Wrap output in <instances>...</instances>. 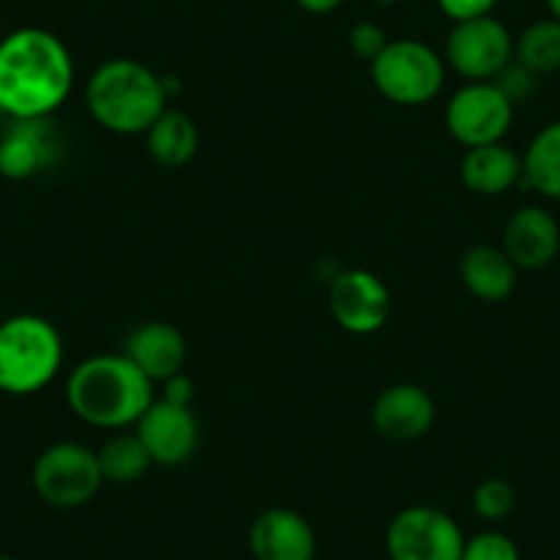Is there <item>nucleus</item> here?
I'll return each mask as SVG.
<instances>
[{
    "label": "nucleus",
    "instance_id": "f257e3e1",
    "mask_svg": "<svg viewBox=\"0 0 560 560\" xmlns=\"http://www.w3.org/2000/svg\"><path fill=\"white\" fill-rule=\"evenodd\" d=\"M74 61L45 28H20L0 39V113L12 121L50 118L69 100Z\"/></svg>",
    "mask_w": 560,
    "mask_h": 560
},
{
    "label": "nucleus",
    "instance_id": "f03ea898",
    "mask_svg": "<svg viewBox=\"0 0 560 560\" xmlns=\"http://www.w3.org/2000/svg\"><path fill=\"white\" fill-rule=\"evenodd\" d=\"M69 409L83 423L107 432L138 423L154 401L152 382L127 354H94L72 369L67 380Z\"/></svg>",
    "mask_w": 560,
    "mask_h": 560
},
{
    "label": "nucleus",
    "instance_id": "7ed1b4c3",
    "mask_svg": "<svg viewBox=\"0 0 560 560\" xmlns=\"http://www.w3.org/2000/svg\"><path fill=\"white\" fill-rule=\"evenodd\" d=\"M91 118L113 135H147L168 107V89L147 63L110 58L91 72L85 83Z\"/></svg>",
    "mask_w": 560,
    "mask_h": 560
},
{
    "label": "nucleus",
    "instance_id": "20e7f679",
    "mask_svg": "<svg viewBox=\"0 0 560 560\" xmlns=\"http://www.w3.org/2000/svg\"><path fill=\"white\" fill-rule=\"evenodd\" d=\"M63 363L61 332L36 314L0 322V390L34 396L58 376Z\"/></svg>",
    "mask_w": 560,
    "mask_h": 560
},
{
    "label": "nucleus",
    "instance_id": "39448f33",
    "mask_svg": "<svg viewBox=\"0 0 560 560\" xmlns=\"http://www.w3.org/2000/svg\"><path fill=\"white\" fill-rule=\"evenodd\" d=\"M371 80L393 105H427L445 85V58L427 42L390 39L371 61Z\"/></svg>",
    "mask_w": 560,
    "mask_h": 560
},
{
    "label": "nucleus",
    "instance_id": "423d86ee",
    "mask_svg": "<svg viewBox=\"0 0 560 560\" xmlns=\"http://www.w3.org/2000/svg\"><path fill=\"white\" fill-rule=\"evenodd\" d=\"M31 483L42 503L72 511L89 505L105 478H102L96 451H91L89 445L56 443L36 456Z\"/></svg>",
    "mask_w": 560,
    "mask_h": 560
},
{
    "label": "nucleus",
    "instance_id": "0eeeda50",
    "mask_svg": "<svg viewBox=\"0 0 560 560\" xmlns=\"http://www.w3.org/2000/svg\"><path fill=\"white\" fill-rule=\"evenodd\" d=\"M385 549L390 560H462L465 533L434 505H409L387 525Z\"/></svg>",
    "mask_w": 560,
    "mask_h": 560
},
{
    "label": "nucleus",
    "instance_id": "6e6552de",
    "mask_svg": "<svg viewBox=\"0 0 560 560\" xmlns=\"http://www.w3.org/2000/svg\"><path fill=\"white\" fill-rule=\"evenodd\" d=\"M511 61L514 36L492 14L470 23H456L445 39V67L470 83H492Z\"/></svg>",
    "mask_w": 560,
    "mask_h": 560
},
{
    "label": "nucleus",
    "instance_id": "1a4fd4ad",
    "mask_svg": "<svg viewBox=\"0 0 560 560\" xmlns=\"http://www.w3.org/2000/svg\"><path fill=\"white\" fill-rule=\"evenodd\" d=\"M514 121V102L494 83H467L445 105V129L465 149L500 143Z\"/></svg>",
    "mask_w": 560,
    "mask_h": 560
},
{
    "label": "nucleus",
    "instance_id": "9d476101",
    "mask_svg": "<svg viewBox=\"0 0 560 560\" xmlns=\"http://www.w3.org/2000/svg\"><path fill=\"white\" fill-rule=\"evenodd\" d=\"M330 314L341 330L371 336L390 319V289L369 269H343L330 280Z\"/></svg>",
    "mask_w": 560,
    "mask_h": 560
},
{
    "label": "nucleus",
    "instance_id": "9b49d317",
    "mask_svg": "<svg viewBox=\"0 0 560 560\" xmlns=\"http://www.w3.org/2000/svg\"><path fill=\"white\" fill-rule=\"evenodd\" d=\"M135 432L143 440L154 465L163 467H179L190 462L201 438L192 409L171 404L165 398L149 404L147 412L135 423Z\"/></svg>",
    "mask_w": 560,
    "mask_h": 560
},
{
    "label": "nucleus",
    "instance_id": "f8f14e48",
    "mask_svg": "<svg viewBox=\"0 0 560 560\" xmlns=\"http://www.w3.org/2000/svg\"><path fill=\"white\" fill-rule=\"evenodd\" d=\"M434 415H438V407L429 390L412 382H398L376 396L371 423L390 443H412L429 434Z\"/></svg>",
    "mask_w": 560,
    "mask_h": 560
},
{
    "label": "nucleus",
    "instance_id": "ddd939ff",
    "mask_svg": "<svg viewBox=\"0 0 560 560\" xmlns=\"http://www.w3.org/2000/svg\"><path fill=\"white\" fill-rule=\"evenodd\" d=\"M253 560H314L316 533L303 514L292 509H267L247 530Z\"/></svg>",
    "mask_w": 560,
    "mask_h": 560
},
{
    "label": "nucleus",
    "instance_id": "4468645a",
    "mask_svg": "<svg viewBox=\"0 0 560 560\" xmlns=\"http://www.w3.org/2000/svg\"><path fill=\"white\" fill-rule=\"evenodd\" d=\"M503 250L516 269L549 267L560 250V225L547 209L522 207L509 218L503 229Z\"/></svg>",
    "mask_w": 560,
    "mask_h": 560
},
{
    "label": "nucleus",
    "instance_id": "2eb2a0df",
    "mask_svg": "<svg viewBox=\"0 0 560 560\" xmlns=\"http://www.w3.org/2000/svg\"><path fill=\"white\" fill-rule=\"evenodd\" d=\"M58 138L50 118H25L12 121L0 135V176L25 182L45 171L56 160Z\"/></svg>",
    "mask_w": 560,
    "mask_h": 560
},
{
    "label": "nucleus",
    "instance_id": "dca6fc26",
    "mask_svg": "<svg viewBox=\"0 0 560 560\" xmlns=\"http://www.w3.org/2000/svg\"><path fill=\"white\" fill-rule=\"evenodd\" d=\"M124 354L138 365L140 374L152 385L154 382L163 385L165 380L185 371L187 341L179 327L168 325V322H147L129 332Z\"/></svg>",
    "mask_w": 560,
    "mask_h": 560
},
{
    "label": "nucleus",
    "instance_id": "f3484780",
    "mask_svg": "<svg viewBox=\"0 0 560 560\" xmlns=\"http://www.w3.org/2000/svg\"><path fill=\"white\" fill-rule=\"evenodd\" d=\"M459 179L476 196H503L522 182V158L514 149L505 147L503 140L489 147L467 149L459 163Z\"/></svg>",
    "mask_w": 560,
    "mask_h": 560
},
{
    "label": "nucleus",
    "instance_id": "a211bd4d",
    "mask_svg": "<svg viewBox=\"0 0 560 560\" xmlns=\"http://www.w3.org/2000/svg\"><path fill=\"white\" fill-rule=\"evenodd\" d=\"M462 283L472 298L483 300V303H500V300L511 298L516 289V272L503 247L494 245H476L462 256L459 264Z\"/></svg>",
    "mask_w": 560,
    "mask_h": 560
},
{
    "label": "nucleus",
    "instance_id": "6ab92c4d",
    "mask_svg": "<svg viewBox=\"0 0 560 560\" xmlns=\"http://www.w3.org/2000/svg\"><path fill=\"white\" fill-rule=\"evenodd\" d=\"M147 149L163 168H185L198 152V127L185 110L165 107L163 116L149 127Z\"/></svg>",
    "mask_w": 560,
    "mask_h": 560
},
{
    "label": "nucleus",
    "instance_id": "aec40b11",
    "mask_svg": "<svg viewBox=\"0 0 560 560\" xmlns=\"http://www.w3.org/2000/svg\"><path fill=\"white\" fill-rule=\"evenodd\" d=\"M522 182L533 192L560 201V121L547 124L522 158Z\"/></svg>",
    "mask_w": 560,
    "mask_h": 560
},
{
    "label": "nucleus",
    "instance_id": "412c9836",
    "mask_svg": "<svg viewBox=\"0 0 560 560\" xmlns=\"http://www.w3.org/2000/svg\"><path fill=\"white\" fill-rule=\"evenodd\" d=\"M96 459H100L102 478L110 483L140 481V478L147 476L149 467L154 465L147 445L138 438V432L129 434L124 429L102 443V448L96 451Z\"/></svg>",
    "mask_w": 560,
    "mask_h": 560
},
{
    "label": "nucleus",
    "instance_id": "4be33fe9",
    "mask_svg": "<svg viewBox=\"0 0 560 560\" xmlns=\"http://www.w3.org/2000/svg\"><path fill=\"white\" fill-rule=\"evenodd\" d=\"M514 58L533 74L560 72V20H536L514 39Z\"/></svg>",
    "mask_w": 560,
    "mask_h": 560
},
{
    "label": "nucleus",
    "instance_id": "5701e85b",
    "mask_svg": "<svg viewBox=\"0 0 560 560\" xmlns=\"http://www.w3.org/2000/svg\"><path fill=\"white\" fill-rule=\"evenodd\" d=\"M516 489L505 478H487L472 492V511L487 522H500L514 511Z\"/></svg>",
    "mask_w": 560,
    "mask_h": 560
},
{
    "label": "nucleus",
    "instance_id": "b1692460",
    "mask_svg": "<svg viewBox=\"0 0 560 560\" xmlns=\"http://www.w3.org/2000/svg\"><path fill=\"white\" fill-rule=\"evenodd\" d=\"M462 560H520V547L505 533L483 530L478 536L465 538Z\"/></svg>",
    "mask_w": 560,
    "mask_h": 560
},
{
    "label": "nucleus",
    "instance_id": "393cba45",
    "mask_svg": "<svg viewBox=\"0 0 560 560\" xmlns=\"http://www.w3.org/2000/svg\"><path fill=\"white\" fill-rule=\"evenodd\" d=\"M387 34L380 28L376 23H371V20H363V23L354 25L352 31H349V47H352V52L358 58H363V61H376L380 58V52L387 47Z\"/></svg>",
    "mask_w": 560,
    "mask_h": 560
},
{
    "label": "nucleus",
    "instance_id": "a878e982",
    "mask_svg": "<svg viewBox=\"0 0 560 560\" xmlns=\"http://www.w3.org/2000/svg\"><path fill=\"white\" fill-rule=\"evenodd\" d=\"M536 78H538V74H533L530 69H525L514 58V61H511L509 67H505L503 72H500L498 78L492 80V83L498 85V89L503 91V94L509 96V100L516 105V102L527 100V96H530L533 91H536Z\"/></svg>",
    "mask_w": 560,
    "mask_h": 560
},
{
    "label": "nucleus",
    "instance_id": "bb28decb",
    "mask_svg": "<svg viewBox=\"0 0 560 560\" xmlns=\"http://www.w3.org/2000/svg\"><path fill=\"white\" fill-rule=\"evenodd\" d=\"M440 12L451 20V23H470V20L489 18L492 9L498 7V0H438Z\"/></svg>",
    "mask_w": 560,
    "mask_h": 560
},
{
    "label": "nucleus",
    "instance_id": "cd10ccee",
    "mask_svg": "<svg viewBox=\"0 0 560 560\" xmlns=\"http://www.w3.org/2000/svg\"><path fill=\"white\" fill-rule=\"evenodd\" d=\"M163 398L171 404H179V407H190L192 398H196V382L185 371H179L163 382Z\"/></svg>",
    "mask_w": 560,
    "mask_h": 560
},
{
    "label": "nucleus",
    "instance_id": "c85d7f7f",
    "mask_svg": "<svg viewBox=\"0 0 560 560\" xmlns=\"http://www.w3.org/2000/svg\"><path fill=\"white\" fill-rule=\"evenodd\" d=\"M303 12L308 14H332L347 3V0H294Z\"/></svg>",
    "mask_w": 560,
    "mask_h": 560
},
{
    "label": "nucleus",
    "instance_id": "c756f323",
    "mask_svg": "<svg viewBox=\"0 0 560 560\" xmlns=\"http://www.w3.org/2000/svg\"><path fill=\"white\" fill-rule=\"evenodd\" d=\"M549 7V14H552L555 20H560V0H547Z\"/></svg>",
    "mask_w": 560,
    "mask_h": 560
},
{
    "label": "nucleus",
    "instance_id": "7c9ffc66",
    "mask_svg": "<svg viewBox=\"0 0 560 560\" xmlns=\"http://www.w3.org/2000/svg\"><path fill=\"white\" fill-rule=\"evenodd\" d=\"M374 3H387L390 7V3H404V0H374Z\"/></svg>",
    "mask_w": 560,
    "mask_h": 560
},
{
    "label": "nucleus",
    "instance_id": "2f4dec72",
    "mask_svg": "<svg viewBox=\"0 0 560 560\" xmlns=\"http://www.w3.org/2000/svg\"><path fill=\"white\" fill-rule=\"evenodd\" d=\"M0 560H18V558H12V555H0Z\"/></svg>",
    "mask_w": 560,
    "mask_h": 560
},
{
    "label": "nucleus",
    "instance_id": "473e14b6",
    "mask_svg": "<svg viewBox=\"0 0 560 560\" xmlns=\"http://www.w3.org/2000/svg\"><path fill=\"white\" fill-rule=\"evenodd\" d=\"M0 39H3V34H0Z\"/></svg>",
    "mask_w": 560,
    "mask_h": 560
}]
</instances>
